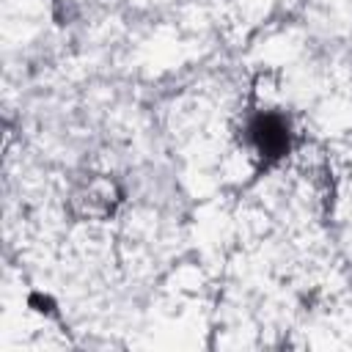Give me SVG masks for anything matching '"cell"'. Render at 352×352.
I'll return each mask as SVG.
<instances>
[{"mask_svg":"<svg viewBox=\"0 0 352 352\" xmlns=\"http://www.w3.org/2000/svg\"><path fill=\"white\" fill-rule=\"evenodd\" d=\"M253 140H256L258 151L267 157H280L289 148V132H286L283 121L275 116H264L253 124Z\"/></svg>","mask_w":352,"mask_h":352,"instance_id":"6da1fadb","label":"cell"}]
</instances>
